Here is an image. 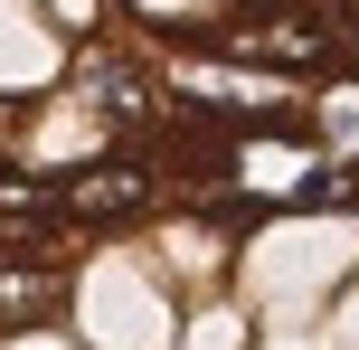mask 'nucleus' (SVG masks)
I'll list each match as a JSON object with an SVG mask.
<instances>
[{
  "instance_id": "1",
  "label": "nucleus",
  "mask_w": 359,
  "mask_h": 350,
  "mask_svg": "<svg viewBox=\"0 0 359 350\" xmlns=\"http://www.w3.org/2000/svg\"><path fill=\"white\" fill-rule=\"evenodd\" d=\"M217 48H227V57H255V67L312 76V67H350L359 38L341 29V10H331V0H303V10H246V19H227V29H217Z\"/></svg>"
},
{
  "instance_id": "3",
  "label": "nucleus",
  "mask_w": 359,
  "mask_h": 350,
  "mask_svg": "<svg viewBox=\"0 0 359 350\" xmlns=\"http://www.w3.org/2000/svg\"><path fill=\"white\" fill-rule=\"evenodd\" d=\"M57 294H67V275H57L48 256L0 265V332H19V322H48V313H57Z\"/></svg>"
},
{
  "instance_id": "2",
  "label": "nucleus",
  "mask_w": 359,
  "mask_h": 350,
  "mask_svg": "<svg viewBox=\"0 0 359 350\" xmlns=\"http://www.w3.org/2000/svg\"><path fill=\"white\" fill-rule=\"evenodd\" d=\"M161 199V170L151 161H86L57 180V218L67 227H114V218H142Z\"/></svg>"
},
{
  "instance_id": "4",
  "label": "nucleus",
  "mask_w": 359,
  "mask_h": 350,
  "mask_svg": "<svg viewBox=\"0 0 359 350\" xmlns=\"http://www.w3.org/2000/svg\"><path fill=\"white\" fill-rule=\"evenodd\" d=\"M86 105H104V114H123V123H142V114H161V86H151L142 67H114V57H86Z\"/></svg>"
}]
</instances>
